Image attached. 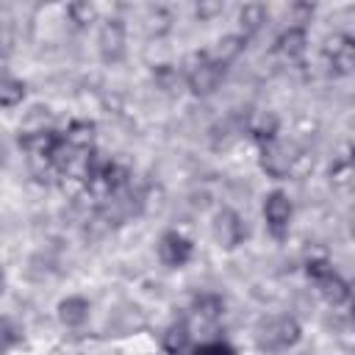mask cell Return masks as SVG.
Here are the masks:
<instances>
[{
    "label": "cell",
    "instance_id": "6da1fadb",
    "mask_svg": "<svg viewBox=\"0 0 355 355\" xmlns=\"http://www.w3.org/2000/svg\"><path fill=\"white\" fill-rule=\"evenodd\" d=\"M302 336V327L294 316H269L258 324L255 330V341H258V349L263 352H286L291 349Z\"/></svg>",
    "mask_w": 355,
    "mask_h": 355
},
{
    "label": "cell",
    "instance_id": "7a4b0ae2",
    "mask_svg": "<svg viewBox=\"0 0 355 355\" xmlns=\"http://www.w3.org/2000/svg\"><path fill=\"white\" fill-rule=\"evenodd\" d=\"M305 275L316 283V288L324 294L327 302H333V305H344V302L349 300V283H347V280H344L327 261H322V258L308 261Z\"/></svg>",
    "mask_w": 355,
    "mask_h": 355
},
{
    "label": "cell",
    "instance_id": "3957f363",
    "mask_svg": "<svg viewBox=\"0 0 355 355\" xmlns=\"http://www.w3.org/2000/svg\"><path fill=\"white\" fill-rule=\"evenodd\" d=\"M291 214H294V205L288 200L286 191L275 189L266 194L263 200V219H266V227L275 239H286L288 233V225H291Z\"/></svg>",
    "mask_w": 355,
    "mask_h": 355
},
{
    "label": "cell",
    "instance_id": "277c9868",
    "mask_svg": "<svg viewBox=\"0 0 355 355\" xmlns=\"http://www.w3.org/2000/svg\"><path fill=\"white\" fill-rule=\"evenodd\" d=\"M222 78H225V64H219V61H214V58H200V61L186 72L189 89H191L194 94H200V97L216 92V86L222 83Z\"/></svg>",
    "mask_w": 355,
    "mask_h": 355
},
{
    "label": "cell",
    "instance_id": "5b68a950",
    "mask_svg": "<svg viewBox=\"0 0 355 355\" xmlns=\"http://www.w3.org/2000/svg\"><path fill=\"white\" fill-rule=\"evenodd\" d=\"M191 255H194V244H191L183 233L166 230V233L158 239V258H161L164 266L180 269V266H186V263L191 261Z\"/></svg>",
    "mask_w": 355,
    "mask_h": 355
},
{
    "label": "cell",
    "instance_id": "8992f818",
    "mask_svg": "<svg viewBox=\"0 0 355 355\" xmlns=\"http://www.w3.org/2000/svg\"><path fill=\"white\" fill-rule=\"evenodd\" d=\"M214 236H216L219 247L233 250L247 239V225L233 208H222L216 214V219H214Z\"/></svg>",
    "mask_w": 355,
    "mask_h": 355
},
{
    "label": "cell",
    "instance_id": "52a82bcc",
    "mask_svg": "<svg viewBox=\"0 0 355 355\" xmlns=\"http://www.w3.org/2000/svg\"><path fill=\"white\" fill-rule=\"evenodd\" d=\"M125 44H128L125 25L119 19H105L103 28H100V36H97V47H100L103 61H108V64L122 61L125 58Z\"/></svg>",
    "mask_w": 355,
    "mask_h": 355
},
{
    "label": "cell",
    "instance_id": "ba28073f",
    "mask_svg": "<svg viewBox=\"0 0 355 355\" xmlns=\"http://www.w3.org/2000/svg\"><path fill=\"white\" fill-rule=\"evenodd\" d=\"M291 164H294V155H291L288 144H283L277 139L261 141V166H263V172H269L272 178H283V175H288Z\"/></svg>",
    "mask_w": 355,
    "mask_h": 355
},
{
    "label": "cell",
    "instance_id": "9c48e42d",
    "mask_svg": "<svg viewBox=\"0 0 355 355\" xmlns=\"http://www.w3.org/2000/svg\"><path fill=\"white\" fill-rule=\"evenodd\" d=\"M324 55L330 58L333 72L347 75V72H352V64H355V44L349 36H333L324 47Z\"/></svg>",
    "mask_w": 355,
    "mask_h": 355
},
{
    "label": "cell",
    "instance_id": "30bf717a",
    "mask_svg": "<svg viewBox=\"0 0 355 355\" xmlns=\"http://www.w3.org/2000/svg\"><path fill=\"white\" fill-rule=\"evenodd\" d=\"M89 311H92V305H89L86 297H78V294L64 297V300L58 302V322H61L64 327H69V330L83 327V324L89 322Z\"/></svg>",
    "mask_w": 355,
    "mask_h": 355
},
{
    "label": "cell",
    "instance_id": "8fae6325",
    "mask_svg": "<svg viewBox=\"0 0 355 355\" xmlns=\"http://www.w3.org/2000/svg\"><path fill=\"white\" fill-rule=\"evenodd\" d=\"M161 347L166 355H186L191 349V333L186 322H172L164 333H161Z\"/></svg>",
    "mask_w": 355,
    "mask_h": 355
},
{
    "label": "cell",
    "instance_id": "7c38bea8",
    "mask_svg": "<svg viewBox=\"0 0 355 355\" xmlns=\"http://www.w3.org/2000/svg\"><path fill=\"white\" fill-rule=\"evenodd\" d=\"M305 50H308V33H305V28H300V25L288 28V31L277 39V53H280L283 58H288V61H300V58L305 55Z\"/></svg>",
    "mask_w": 355,
    "mask_h": 355
},
{
    "label": "cell",
    "instance_id": "4fadbf2b",
    "mask_svg": "<svg viewBox=\"0 0 355 355\" xmlns=\"http://www.w3.org/2000/svg\"><path fill=\"white\" fill-rule=\"evenodd\" d=\"M92 139H94V125L92 122H83V119H75L64 136V141L78 150V153H89L92 150Z\"/></svg>",
    "mask_w": 355,
    "mask_h": 355
},
{
    "label": "cell",
    "instance_id": "5bb4252c",
    "mask_svg": "<svg viewBox=\"0 0 355 355\" xmlns=\"http://www.w3.org/2000/svg\"><path fill=\"white\" fill-rule=\"evenodd\" d=\"M25 100V83L8 72L0 75V108H17Z\"/></svg>",
    "mask_w": 355,
    "mask_h": 355
},
{
    "label": "cell",
    "instance_id": "9a60e30c",
    "mask_svg": "<svg viewBox=\"0 0 355 355\" xmlns=\"http://www.w3.org/2000/svg\"><path fill=\"white\" fill-rule=\"evenodd\" d=\"M266 19H269V11H266V6H261V3H247V6L241 8V14H239V22H241L244 36L258 33Z\"/></svg>",
    "mask_w": 355,
    "mask_h": 355
},
{
    "label": "cell",
    "instance_id": "2e32d148",
    "mask_svg": "<svg viewBox=\"0 0 355 355\" xmlns=\"http://www.w3.org/2000/svg\"><path fill=\"white\" fill-rule=\"evenodd\" d=\"M241 47H244V36H225V39L216 42V53L211 58L219 61V64H227L241 53Z\"/></svg>",
    "mask_w": 355,
    "mask_h": 355
},
{
    "label": "cell",
    "instance_id": "e0dca14e",
    "mask_svg": "<svg viewBox=\"0 0 355 355\" xmlns=\"http://www.w3.org/2000/svg\"><path fill=\"white\" fill-rule=\"evenodd\" d=\"M194 308H197V313H200L202 319L214 322V319H219V316H222L225 302H222V297H216V294H200V297H197V302H194Z\"/></svg>",
    "mask_w": 355,
    "mask_h": 355
},
{
    "label": "cell",
    "instance_id": "ac0fdd59",
    "mask_svg": "<svg viewBox=\"0 0 355 355\" xmlns=\"http://www.w3.org/2000/svg\"><path fill=\"white\" fill-rule=\"evenodd\" d=\"M19 338H22L19 327H17L11 319H0V355H6Z\"/></svg>",
    "mask_w": 355,
    "mask_h": 355
},
{
    "label": "cell",
    "instance_id": "d6986e66",
    "mask_svg": "<svg viewBox=\"0 0 355 355\" xmlns=\"http://www.w3.org/2000/svg\"><path fill=\"white\" fill-rule=\"evenodd\" d=\"M194 355H236V349L222 341V338H214V341H202L194 347Z\"/></svg>",
    "mask_w": 355,
    "mask_h": 355
},
{
    "label": "cell",
    "instance_id": "ffe728a7",
    "mask_svg": "<svg viewBox=\"0 0 355 355\" xmlns=\"http://www.w3.org/2000/svg\"><path fill=\"white\" fill-rule=\"evenodd\" d=\"M69 14L75 17V22H89L92 17H94V8L89 6V3H78V6H69Z\"/></svg>",
    "mask_w": 355,
    "mask_h": 355
},
{
    "label": "cell",
    "instance_id": "44dd1931",
    "mask_svg": "<svg viewBox=\"0 0 355 355\" xmlns=\"http://www.w3.org/2000/svg\"><path fill=\"white\" fill-rule=\"evenodd\" d=\"M3 286H6V275H3V269H0V294H3Z\"/></svg>",
    "mask_w": 355,
    "mask_h": 355
},
{
    "label": "cell",
    "instance_id": "7402d4cb",
    "mask_svg": "<svg viewBox=\"0 0 355 355\" xmlns=\"http://www.w3.org/2000/svg\"><path fill=\"white\" fill-rule=\"evenodd\" d=\"M3 155H6V150H3V144H0V164H3Z\"/></svg>",
    "mask_w": 355,
    "mask_h": 355
}]
</instances>
